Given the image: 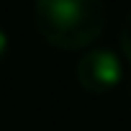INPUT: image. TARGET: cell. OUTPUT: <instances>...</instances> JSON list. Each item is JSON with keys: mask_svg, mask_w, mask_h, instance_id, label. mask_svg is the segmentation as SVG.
<instances>
[{"mask_svg": "<svg viewBox=\"0 0 131 131\" xmlns=\"http://www.w3.org/2000/svg\"><path fill=\"white\" fill-rule=\"evenodd\" d=\"M34 21L46 44L62 51L90 49L105 31L103 0H34Z\"/></svg>", "mask_w": 131, "mask_h": 131, "instance_id": "1", "label": "cell"}, {"mask_svg": "<svg viewBox=\"0 0 131 131\" xmlns=\"http://www.w3.org/2000/svg\"><path fill=\"white\" fill-rule=\"evenodd\" d=\"M75 77H77V85L85 93L103 95V93H111L113 88L121 85L123 64L116 57V51L95 46V49H88L80 57L77 67H75Z\"/></svg>", "mask_w": 131, "mask_h": 131, "instance_id": "2", "label": "cell"}, {"mask_svg": "<svg viewBox=\"0 0 131 131\" xmlns=\"http://www.w3.org/2000/svg\"><path fill=\"white\" fill-rule=\"evenodd\" d=\"M121 51L131 62V10H128V16H126V21L121 26Z\"/></svg>", "mask_w": 131, "mask_h": 131, "instance_id": "3", "label": "cell"}, {"mask_svg": "<svg viewBox=\"0 0 131 131\" xmlns=\"http://www.w3.org/2000/svg\"><path fill=\"white\" fill-rule=\"evenodd\" d=\"M5 51H8V34L0 28V57H3Z\"/></svg>", "mask_w": 131, "mask_h": 131, "instance_id": "4", "label": "cell"}]
</instances>
